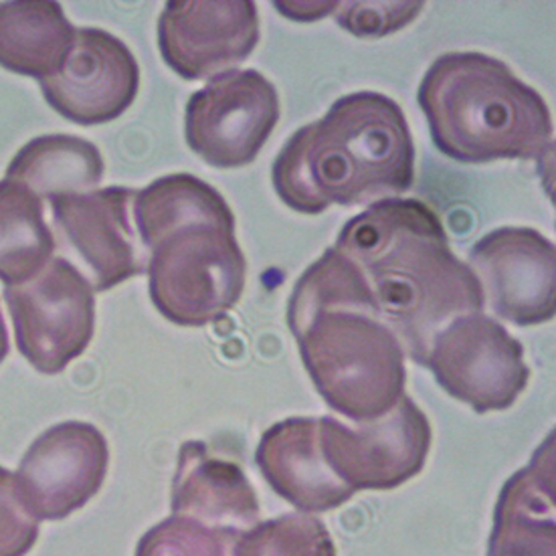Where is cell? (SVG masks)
I'll list each match as a JSON object with an SVG mask.
<instances>
[{
    "mask_svg": "<svg viewBox=\"0 0 556 556\" xmlns=\"http://www.w3.org/2000/svg\"><path fill=\"white\" fill-rule=\"evenodd\" d=\"M288 326L330 409L368 424L405 396V349L382 320L365 274L342 251H324L295 281Z\"/></svg>",
    "mask_w": 556,
    "mask_h": 556,
    "instance_id": "cell-1",
    "label": "cell"
},
{
    "mask_svg": "<svg viewBox=\"0 0 556 556\" xmlns=\"http://www.w3.org/2000/svg\"><path fill=\"white\" fill-rule=\"evenodd\" d=\"M334 248L361 267L382 320L417 365L447 324L485 307L476 274L450 248L435 211L417 199L368 206L342 227Z\"/></svg>",
    "mask_w": 556,
    "mask_h": 556,
    "instance_id": "cell-2",
    "label": "cell"
},
{
    "mask_svg": "<svg viewBox=\"0 0 556 556\" xmlns=\"http://www.w3.org/2000/svg\"><path fill=\"white\" fill-rule=\"evenodd\" d=\"M132 215L150 298L166 320L203 328L237 306L248 262L233 211L217 189L187 173L162 176L136 191Z\"/></svg>",
    "mask_w": 556,
    "mask_h": 556,
    "instance_id": "cell-3",
    "label": "cell"
},
{
    "mask_svg": "<svg viewBox=\"0 0 556 556\" xmlns=\"http://www.w3.org/2000/svg\"><path fill=\"white\" fill-rule=\"evenodd\" d=\"M271 180L283 205L302 215L396 199L415 182L407 117L389 96H344L283 144Z\"/></svg>",
    "mask_w": 556,
    "mask_h": 556,
    "instance_id": "cell-4",
    "label": "cell"
},
{
    "mask_svg": "<svg viewBox=\"0 0 556 556\" xmlns=\"http://www.w3.org/2000/svg\"><path fill=\"white\" fill-rule=\"evenodd\" d=\"M433 144L464 164L539 161L553 152V116L541 93L485 53H445L417 91Z\"/></svg>",
    "mask_w": 556,
    "mask_h": 556,
    "instance_id": "cell-5",
    "label": "cell"
},
{
    "mask_svg": "<svg viewBox=\"0 0 556 556\" xmlns=\"http://www.w3.org/2000/svg\"><path fill=\"white\" fill-rule=\"evenodd\" d=\"M93 293L88 279L63 257L4 288L16 349L33 368L59 375L88 351L96 330Z\"/></svg>",
    "mask_w": 556,
    "mask_h": 556,
    "instance_id": "cell-6",
    "label": "cell"
},
{
    "mask_svg": "<svg viewBox=\"0 0 556 556\" xmlns=\"http://www.w3.org/2000/svg\"><path fill=\"white\" fill-rule=\"evenodd\" d=\"M421 365L443 391L480 415L510 409L530 379L525 346L483 312L447 324Z\"/></svg>",
    "mask_w": 556,
    "mask_h": 556,
    "instance_id": "cell-7",
    "label": "cell"
},
{
    "mask_svg": "<svg viewBox=\"0 0 556 556\" xmlns=\"http://www.w3.org/2000/svg\"><path fill=\"white\" fill-rule=\"evenodd\" d=\"M431 424L410 396L377 421L342 424L318 419V441L326 466L352 492H387L421 473L431 450Z\"/></svg>",
    "mask_w": 556,
    "mask_h": 556,
    "instance_id": "cell-8",
    "label": "cell"
},
{
    "mask_svg": "<svg viewBox=\"0 0 556 556\" xmlns=\"http://www.w3.org/2000/svg\"><path fill=\"white\" fill-rule=\"evenodd\" d=\"M279 122L278 89L255 70H233L192 93L185 112L187 144L220 170L257 159Z\"/></svg>",
    "mask_w": 556,
    "mask_h": 556,
    "instance_id": "cell-9",
    "label": "cell"
},
{
    "mask_svg": "<svg viewBox=\"0 0 556 556\" xmlns=\"http://www.w3.org/2000/svg\"><path fill=\"white\" fill-rule=\"evenodd\" d=\"M134 197L132 189L108 187L49 201L58 250L93 292H108L147 274V251L134 227Z\"/></svg>",
    "mask_w": 556,
    "mask_h": 556,
    "instance_id": "cell-10",
    "label": "cell"
},
{
    "mask_svg": "<svg viewBox=\"0 0 556 556\" xmlns=\"http://www.w3.org/2000/svg\"><path fill=\"white\" fill-rule=\"evenodd\" d=\"M108 466L110 447L102 431L65 421L49 427L21 459L18 494L39 522L65 520L102 490Z\"/></svg>",
    "mask_w": 556,
    "mask_h": 556,
    "instance_id": "cell-11",
    "label": "cell"
},
{
    "mask_svg": "<svg viewBox=\"0 0 556 556\" xmlns=\"http://www.w3.org/2000/svg\"><path fill=\"white\" fill-rule=\"evenodd\" d=\"M483 304L514 326H536L556 314V250L536 229L502 227L469 251Z\"/></svg>",
    "mask_w": 556,
    "mask_h": 556,
    "instance_id": "cell-12",
    "label": "cell"
},
{
    "mask_svg": "<svg viewBox=\"0 0 556 556\" xmlns=\"http://www.w3.org/2000/svg\"><path fill=\"white\" fill-rule=\"evenodd\" d=\"M253 0H170L159 18V49L175 74L213 79L233 72L260 43Z\"/></svg>",
    "mask_w": 556,
    "mask_h": 556,
    "instance_id": "cell-13",
    "label": "cell"
},
{
    "mask_svg": "<svg viewBox=\"0 0 556 556\" xmlns=\"http://www.w3.org/2000/svg\"><path fill=\"white\" fill-rule=\"evenodd\" d=\"M59 116L98 126L122 116L140 89V67L130 47L103 29L75 30V41L58 74L39 81Z\"/></svg>",
    "mask_w": 556,
    "mask_h": 556,
    "instance_id": "cell-14",
    "label": "cell"
},
{
    "mask_svg": "<svg viewBox=\"0 0 556 556\" xmlns=\"http://www.w3.org/2000/svg\"><path fill=\"white\" fill-rule=\"evenodd\" d=\"M255 464L265 482L300 513H330L354 496L326 466L314 417L271 425L260 440Z\"/></svg>",
    "mask_w": 556,
    "mask_h": 556,
    "instance_id": "cell-15",
    "label": "cell"
},
{
    "mask_svg": "<svg viewBox=\"0 0 556 556\" xmlns=\"http://www.w3.org/2000/svg\"><path fill=\"white\" fill-rule=\"evenodd\" d=\"M173 514L241 536L260 522L262 510L243 469L211 454L203 441H187L176 459Z\"/></svg>",
    "mask_w": 556,
    "mask_h": 556,
    "instance_id": "cell-16",
    "label": "cell"
},
{
    "mask_svg": "<svg viewBox=\"0 0 556 556\" xmlns=\"http://www.w3.org/2000/svg\"><path fill=\"white\" fill-rule=\"evenodd\" d=\"M555 431L500 490L488 556H556Z\"/></svg>",
    "mask_w": 556,
    "mask_h": 556,
    "instance_id": "cell-17",
    "label": "cell"
},
{
    "mask_svg": "<svg viewBox=\"0 0 556 556\" xmlns=\"http://www.w3.org/2000/svg\"><path fill=\"white\" fill-rule=\"evenodd\" d=\"M75 30L59 2H0V67L39 81L58 74Z\"/></svg>",
    "mask_w": 556,
    "mask_h": 556,
    "instance_id": "cell-18",
    "label": "cell"
},
{
    "mask_svg": "<svg viewBox=\"0 0 556 556\" xmlns=\"http://www.w3.org/2000/svg\"><path fill=\"white\" fill-rule=\"evenodd\" d=\"M103 159L88 140L51 134L30 140L16 152L4 180L33 192L41 201L96 191L102 182Z\"/></svg>",
    "mask_w": 556,
    "mask_h": 556,
    "instance_id": "cell-19",
    "label": "cell"
},
{
    "mask_svg": "<svg viewBox=\"0 0 556 556\" xmlns=\"http://www.w3.org/2000/svg\"><path fill=\"white\" fill-rule=\"evenodd\" d=\"M55 235L45 220L43 201L33 192L0 182V281L16 286L53 260Z\"/></svg>",
    "mask_w": 556,
    "mask_h": 556,
    "instance_id": "cell-20",
    "label": "cell"
},
{
    "mask_svg": "<svg viewBox=\"0 0 556 556\" xmlns=\"http://www.w3.org/2000/svg\"><path fill=\"white\" fill-rule=\"evenodd\" d=\"M233 556H337V546L320 518L283 514L243 532Z\"/></svg>",
    "mask_w": 556,
    "mask_h": 556,
    "instance_id": "cell-21",
    "label": "cell"
},
{
    "mask_svg": "<svg viewBox=\"0 0 556 556\" xmlns=\"http://www.w3.org/2000/svg\"><path fill=\"white\" fill-rule=\"evenodd\" d=\"M237 541L239 534L173 514L140 539L136 556H233Z\"/></svg>",
    "mask_w": 556,
    "mask_h": 556,
    "instance_id": "cell-22",
    "label": "cell"
},
{
    "mask_svg": "<svg viewBox=\"0 0 556 556\" xmlns=\"http://www.w3.org/2000/svg\"><path fill=\"white\" fill-rule=\"evenodd\" d=\"M421 0H396V2H370L351 0L338 2L337 23L358 39H381L395 30L410 25L424 11Z\"/></svg>",
    "mask_w": 556,
    "mask_h": 556,
    "instance_id": "cell-23",
    "label": "cell"
},
{
    "mask_svg": "<svg viewBox=\"0 0 556 556\" xmlns=\"http://www.w3.org/2000/svg\"><path fill=\"white\" fill-rule=\"evenodd\" d=\"M41 525L25 508L16 476L0 468V556H27L39 541Z\"/></svg>",
    "mask_w": 556,
    "mask_h": 556,
    "instance_id": "cell-24",
    "label": "cell"
},
{
    "mask_svg": "<svg viewBox=\"0 0 556 556\" xmlns=\"http://www.w3.org/2000/svg\"><path fill=\"white\" fill-rule=\"evenodd\" d=\"M274 7L288 18L300 21V23H312V21H318L323 16L334 13L338 0H332V2H323V0H318V2H283V0H276Z\"/></svg>",
    "mask_w": 556,
    "mask_h": 556,
    "instance_id": "cell-25",
    "label": "cell"
},
{
    "mask_svg": "<svg viewBox=\"0 0 556 556\" xmlns=\"http://www.w3.org/2000/svg\"><path fill=\"white\" fill-rule=\"evenodd\" d=\"M9 351H11V346H9V334H7V326H4L2 314H0V365H2V361L9 356Z\"/></svg>",
    "mask_w": 556,
    "mask_h": 556,
    "instance_id": "cell-26",
    "label": "cell"
}]
</instances>
